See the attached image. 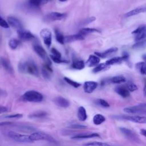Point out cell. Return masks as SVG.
<instances>
[{
    "instance_id": "obj_1",
    "label": "cell",
    "mask_w": 146,
    "mask_h": 146,
    "mask_svg": "<svg viewBox=\"0 0 146 146\" xmlns=\"http://www.w3.org/2000/svg\"><path fill=\"white\" fill-rule=\"evenodd\" d=\"M18 70L21 73L28 74L35 76L39 75L38 67L33 60H25L20 62L18 64Z\"/></svg>"
},
{
    "instance_id": "obj_2",
    "label": "cell",
    "mask_w": 146,
    "mask_h": 146,
    "mask_svg": "<svg viewBox=\"0 0 146 146\" xmlns=\"http://www.w3.org/2000/svg\"><path fill=\"white\" fill-rule=\"evenodd\" d=\"M23 100L33 103L40 102L43 99V95L38 91L30 90L26 91L22 96Z\"/></svg>"
},
{
    "instance_id": "obj_3",
    "label": "cell",
    "mask_w": 146,
    "mask_h": 146,
    "mask_svg": "<svg viewBox=\"0 0 146 146\" xmlns=\"http://www.w3.org/2000/svg\"><path fill=\"white\" fill-rule=\"evenodd\" d=\"M30 139L33 141H39V140H46L50 143L54 144H57V141L54 139L51 136L40 132H35L31 133L30 136Z\"/></svg>"
},
{
    "instance_id": "obj_4",
    "label": "cell",
    "mask_w": 146,
    "mask_h": 146,
    "mask_svg": "<svg viewBox=\"0 0 146 146\" xmlns=\"http://www.w3.org/2000/svg\"><path fill=\"white\" fill-rule=\"evenodd\" d=\"M123 111L127 113L145 115L146 113V104L145 103H141L134 106L127 107L124 108Z\"/></svg>"
},
{
    "instance_id": "obj_5",
    "label": "cell",
    "mask_w": 146,
    "mask_h": 146,
    "mask_svg": "<svg viewBox=\"0 0 146 146\" xmlns=\"http://www.w3.org/2000/svg\"><path fill=\"white\" fill-rule=\"evenodd\" d=\"M8 136L13 140L23 143H32L33 141L30 139L29 135L21 134L14 131H9L8 132Z\"/></svg>"
},
{
    "instance_id": "obj_6",
    "label": "cell",
    "mask_w": 146,
    "mask_h": 146,
    "mask_svg": "<svg viewBox=\"0 0 146 146\" xmlns=\"http://www.w3.org/2000/svg\"><path fill=\"white\" fill-rule=\"evenodd\" d=\"M33 48L34 51L37 54V55L40 57L45 62L46 64H47L48 65H51V62L50 59L47 56V52H46L44 48L41 46L40 45L38 44H34L33 46Z\"/></svg>"
},
{
    "instance_id": "obj_7",
    "label": "cell",
    "mask_w": 146,
    "mask_h": 146,
    "mask_svg": "<svg viewBox=\"0 0 146 146\" xmlns=\"http://www.w3.org/2000/svg\"><path fill=\"white\" fill-rule=\"evenodd\" d=\"M113 118L119 120H129L132 122L137 123H145L146 122V117L143 116H127V115H119L115 116Z\"/></svg>"
},
{
    "instance_id": "obj_8",
    "label": "cell",
    "mask_w": 146,
    "mask_h": 146,
    "mask_svg": "<svg viewBox=\"0 0 146 146\" xmlns=\"http://www.w3.org/2000/svg\"><path fill=\"white\" fill-rule=\"evenodd\" d=\"M66 14L65 13H61L58 12H51L43 17L44 22H50L55 21H60L65 18Z\"/></svg>"
},
{
    "instance_id": "obj_9",
    "label": "cell",
    "mask_w": 146,
    "mask_h": 146,
    "mask_svg": "<svg viewBox=\"0 0 146 146\" xmlns=\"http://www.w3.org/2000/svg\"><path fill=\"white\" fill-rule=\"evenodd\" d=\"M120 131L124 135V136L126 138H127L128 140H130L131 141H135V142L140 141V140L138 136L133 131L125 127H120Z\"/></svg>"
},
{
    "instance_id": "obj_10",
    "label": "cell",
    "mask_w": 146,
    "mask_h": 146,
    "mask_svg": "<svg viewBox=\"0 0 146 146\" xmlns=\"http://www.w3.org/2000/svg\"><path fill=\"white\" fill-rule=\"evenodd\" d=\"M40 35L43 40L44 44L50 47L52 42V34L50 30L48 29H43L40 32Z\"/></svg>"
},
{
    "instance_id": "obj_11",
    "label": "cell",
    "mask_w": 146,
    "mask_h": 146,
    "mask_svg": "<svg viewBox=\"0 0 146 146\" xmlns=\"http://www.w3.org/2000/svg\"><path fill=\"white\" fill-rule=\"evenodd\" d=\"M132 34H135V41L137 42L145 39V26L141 25L138 27L136 30L132 32Z\"/></svg>"
},
{
    "instance_id": "obj_12",
    "label": "cell",
    "mask_w": 146,
    "mask_h": 146,
    "mask_svg": "<svg viewBox=\"0 0 146 146\" xmlns=\"http://www.w3.org/2000/svg\"><path fill=\"white\" fill-rule=\"evenodd\" d=\"M17 34L19 38L22 40H30L35 38V36L30 31L25 30L23 29L17 30Z\"/></svg>"
},
{
    "instance_id": "obj_13",
    "label": "cell",
    "mask_w": 146,
    "mask_h": 146,
    "mask_svg": "<svg viewBox=\"0 0 146 146\" xmlns=\"http://www.w3.org/2000/svg\"><path fill=\"white\" fill-rule=\"evenodd\" d=\"M0 66L2 68L7 72L12 74L14 72V69L10 63V62L6 58L1 57L0 58Z\"/></svg>"
},
{
    "instance_id": "obj_14",
    "label": "cell",
    "mask_w": 146,
    "mask_h": 146,
    "mask_svg": "<svg viewBox=\"0 0 146 146\" xmlns=\"http://www.w3.org/2000/svg\"><path fill=\"white\" fill-rule=\"evenodd\" d=\"M98 83L95 81H86L83 84V89L86 93H92L98 87Z\"/></svg>"
},
{
    "instance_id": "obj_15",
    "label": "cell",
    "mask_w": 146,
    "mask_h": 146,
    "mask_svg": "<svg viewBox=\"0 0 146 146\" xmlns=\"http://www.w3.org/2000/svg\"><path fill=\"white\" fill-rule=\"evenodd\" d=\"M7 23L9 25V26H11L12 27L17 30L23 29L22 25L20 21L14 17H9L7 18Z\"/></svg>"
},
{
    "instance_id": "obj_16",
    "label": "cell",
    "mask_w": 146,
    "mask_h": 146,
    "mask_svg": "<svg viewBox=\"0 0 146 146\" xmlns=\"http://www.w3.org/2000/svg\"><path fill=\"white\" fill-rule=\"evenodd\" d=\"M117 50L118 49L117 47H111L110 48H108L105 50L103 52H95V54L98 57H100L102 58H106L111 55L112 54L116 52L117 51Z\"/></svg>"
},
{
    "instance_id": "obj_17",
    "label": "cell",
    "mask_w": 146,
    "mask_h": 146,
    "mask_svg": "<svg viewBox=\"0 0 146 146\" xmlns=\"http://www.w3.org/2000/svg\"><path fill=\"white\" fill-rule=\"evenodd\" d=\"M115 92L121 96L122 98H125L130 95V93L129 90L127 89V87L123 86H116L115 88Z\"/></svg>"
},
{
    "instance_id": "obj_18",
    "label": "cell",
    "mask_w": 146,
    "mask_h": 146,
    "mask_svg": "<svg viewBox=\"0 0 146 146\" xmlns=\"http://www.w3.org/2000/svg\"><path fill=\"white\" fill-rule=\"evenodd\" d=\"M41 71L44 78L47 80H50L51 79V75L52 72V70L50 67V65L44 63L42 66Z\"/></svg>"
},
{
    "instance_id": "obj_19",
    "label": "cell",
    "mask_w": 146,
    "mask_h": 146,
    "mask_svg": "<svg viewBox=\"0 0 146 146\" xmlns=\"http://www.w3.org/2000/svg\"><path fill=\"white\" fill-rule=\"evenodd\" d=\"M54 101L57 106L62 108H67L70 106L69 101L62 96L56 97Z\"/></svg>"
},
{
    "instance_id": "obj_20",
    "label": "cell",
    "mask_w": 146,
    "mask_h": 146,
    "mask_svg": "<svg viewBox=\"0 0 146 146\" xmlns=\"http://www.w3.org/2000/svg\"><path fill=\"white\" fill-rule=\"evenodd\" d=\"M84 39V36L82 35L80 33L74 35H71L68 36H64V43H70L79 40H83Z\"/></svg>"
},
{
    "instance_id": "obj_21",
    "label": "cell",
    "mask_w": 146,
    "mask_h": 146,
    "mask_svg": "<svg viewBox=\"0 0 146 146\" xmlns=\"http://www.w3.org/2000/svg\"><path fill=\"white\" fill-rule=\"evenodd\" d=\"M100 62V58L96 55H90L87 60L86 64L88 67H93L96 66Z\"/></svg>"
},
{
    "instance_id": "obj_22",
    "label": "cell",
    "mask_w": 146,
    "mask_h": 146,
    "mask_svg": "<svg viewBox=\"0 0 146 146\" xmlns=\"http://www.w3.org/2000/svg\"><path fill=\"white\" fill-rule=\"evenodd\" d=\"M145 6H140L137 8H136L132 10H131L129 11H128V13H127L125 15L124 17H130L137 14H139L140 13H144L145 12Z\"/></svg>"
},
{
    "instance_id": "obj_23",
    "label": "cell",
    "mask_w": 146,
    "mask_h": 146,
    "mask_svg": "<svg viewBox=\"0 0 146 146\" xmlns=\"http://www.w3.org/2000/svg\"><path fill=\"white\" fill-rule=\"evenodd\" d=\"M50 0H28V5L31 8H38L41 5L47 3Z\"/></svg>"
},
{
    "instance_id": "obj_24",
    "label": "cell",
    "mask_w": 146,
    "mask_h": 146,
    "mask_svg": "<svg viewBox=\"0 0 146 146\" xmlns=\"http://www.w3.org/2000/svg\"><path fill=\"white\" fill-rule=\"evenodd\" d=\"M100 137V135L97 133H92L88 134H78L72 137V139H90L93 137Z\"/></svg>"
},
{
    "instance_id": "obj_25",
    "label": "cell",
    "mask_w": 146,
    "mask_h": 146,
    "mask_svg": "<svg viewBox=\"0 0 146 146\" xmlns=\"http://www.w3.org/2000/svg\"><path fill=\"white\" fill-rule=\"evenodd\" d=\"M78 117L80 121H85L87 119V115L84 107L81 106L78 110Z\"/></svg>"
},
{
    "instance_id": "obj_26",
    "label": "cell",
    "mask_w": 146,
    "mask_h": 146,
    "mask_svg": "<svg viewBox=\"0 0 146 146\" xmlns=\"http://www.w3.org/2000/svg\"><path fill=\"white\" fill-rule=\"evenodd\" d=\"M71 67L74 69L80 70L84 68L85 64L82 60H75L73 61Z\"/></svg>"
},
{
    "instance_id": "obj_27",
    "label": "cell",
    "mask_w": 146,
    "mask_h": 146,
    "mask_svg": "<svg viewBox=\"0 0 146 146\" xmlns=\"http://www.w3.org/2000/svg\"><path fill=\"white\" fill-rule=\"evenodd\" d=\"M123 61L122 56H116V57H114L108 60H107L105 63L108 66H110L111 65L113 64H119L121 63Z\"/></svg>"
},
{
    "instance_id": "obj_28",
    "label": "cell",
    "mask_w": 146,
    "mask_h": 146,
    "mask_svg": "<svg viewBox=\"0 0 146 146\" xmlns=\"http://www.w3.org/2000/svg\"><path fill=\"white\" fill-rule=\"evenodd\" d=\"M47 115V113L46 111H38L34 112L29 115V117L31 119H36V118H42L45 117Z\"/></svg>"
},
{
    "instance_id": "obj_29",
    "label": "cell",
    "mask_w": 146,
    "mask_h": 146,
    "mask_svg": "<svg viewBox=\"0 0 146 146\" xmlns=\"http://www.w3.org/2000/svg\"><path fill=\"white\" fill-rule=\"evenodd\" d=\"M106 120L105 117L102 114H96L93 117V123L95 125H100Z\"/></svg>"
},
{
    "instance_id": "obj_30",
    "label": "cell",
    "mask_w": 146,
    "mask_h": 146,
    "mask_svg": "<svg viewBox=\"0 0 146 146\" xmlns=\"http://www.w3.org/2000/svg\"><path fill=\"white\" fill-rule=\"evenodd\" d=\"M93 33H100V31L99 30L94 28H82L79 31V33L83 36H85L88 34Z\"/></svg>"
},
{
    "instance_id": "obj_31",
    "label": "cell",
    "mask_w": 146,
    "mask_h": 146,
    "mask_svg": "<svg viewBox=\"0 0 146 146\" xmlns=\"http://www.w3.org/2000/svg\"><path fill=\"white\" fill-rule=\"evenodd\" d=\"M126 81L125 78L123 76H115L113 77H112L108 80V82H110L112 83L117 84V83H121L125 82Z\"/></svg>"
},
{
    "instance_id": "obj_32",
    "label": "cell",
    "mask_w": 146,
    "mask_h": 146,
    "mask_svg": "<svg viewBox=\"0 0 146 146\" xmlns=\"http://www.w3.org/2000/svg\"><path fill=\"white\" fill-rule=\"evenodd\" d=\"M54 31H55V34L56 40L59 43L63 44L64 43V36H63V35L57 29H55L54 30Z\"/></svg>"
},
{
    "instance_id": "obj_33",
    "label": "cell",
    "mask_w": 146,
    "mask_h": 146,
    "mask_svg": "<svg viewBox=\"0 0 146 146\" xmlns=\"http://www.w3.org/2000/svg\"><path fill=\"white\" fill-rule=\"evenodd\" d=\"M109 66H108L105 63H100V64H98L96 67L92 70V72L94 73H97L99 72L100 71H102L107 68H108Z\"/></svg>"
},
{
    "instance_id": "obj_34",
    "label": "cell",
    "mask_w": 146,
    "mask_h": 146,
    "mask_svg": "<svg viewBox=\"0 0 146 146\" xmlns=\"http://www.w3.org/2000/svg\"><path fill=\"white\" fill-rule=\"evenodd\" d=\"M20 43H21V42L19 40L15 39V38H13L9 40L8 44L11 49L15 50L18 47V46L20 44Z\"/></svg>"
},
{
    "instance_id": "obj_35",
    "label": "cell",
    "mask_w": 146,
    "mask_h": 146,
    "mask_svg": "<svg viewBox=\"0 0 146 146\" xmlns=\"http://www.w3.org/2000/svg\"><path fill=\"white\" fill-rule=\"evenodd\" d=\"M136 68L139 71L141 74L145 75V63L144 62H140L136 64Z\"/></svg>"
},
{
    "instance_id": "obj_36",
    "label": "cell",
    "mask_w": 146,
    "mask_h": 146,
    "mask_svg": "<svg viewBox=\"0 0 146 146\" xmlns=\"http://www.w3.org/2000/svg\"><path fill=\"white\" fill-rule=\"evenodd\" d=\"M50 58H51L52 60L54 61L56 63H69L68 60H67L66 59H63L61 58L55 56L53 55H50Z\"/></svg>"
},
{
    "instance_id": "obj_37",
    "label": "cell",
    "mask_w": 146,
    "mask_h": 146,
    "mask_svg": "<svg viewBox=\"0 0 146 146\" xmlns=\"http://www.w3.org/2000/svg\"><path fill=\"white\" fill-rule=\"evenodd\" d=\"M64 80L69 84H70L71 86H72V87H75V88H78L80 86H81V84L78 83V82H76L67 77H64Z\"/></svg>"
},
{
    "instance_id": "obj_38",
    "label": "cell",
    "mask_w": 146,
    "mask_h": 146,
    "mask_svg": "<svg viewBox=\"0 0 146 146\" xmlns=\"http://www.w3.org/2000/svg\"><path fill=\"white\" fill-rule=\"evenodd\" d=\"M145 46V40L143 39V40L136 42V43H135L132 47L133 49H139V48L144 47Z\"/></svg>"
},
{
    "instance_id": "obj_39",
    "label": "cell",
    "mask_w": 146,
    "mask_h": 146,
    "mask_svg": "<svg viewBox=\"0 0 146 146\" xmlns=\"http://www.w3.org/2000/svg\"><path fill=\"white\" fill-rule=\"evenodd\" d=\"M95 103L101 106V107H105V108H107V107H110V104L107 102L105 100L103 99H96L95 100Z\"/></svg>"
},
{
    "instance_id": "obj_40",
    "label": "cell",
    "mask_w": 146,
    "mask_h": 146,
    "mask_svg": "<svg viewBox=\"0 0 146 146\" xmlns=\"http://www.w3.org/2000/svg\"><path fill=\"white\" fill-rule=\"evenodd\" d=\"M96 19V18L94 17H90V18H86L84 20H83L82 21L80 22V23H79L80 26H85V25H87L91 22H92L93 21H94Z\"/></svg>"
},
{
    "instance_id": "obj_41",
    "label": "cell",
    "mask_w": 146,
    "mask_h": 146,
    "mask_svg": "<svg viewBox=\"0 0 146 146\" xmlns=\"http://www.w3.org/2000/svg\"><path fill=\"white\" fill-rule=\"evenodd\" d=\"M83 145H94V146H108L110 144L105 143H102V142H99V141H94V142H91V143H88L86 144H84Z\"/></svg>"
},
{
    "instance_id": "obj_42",
    "label": "cell",
    "mask_w": 146,
    "mask_h": 146,
    "mask_svg": "<svg viewBox=\"0 0 146 146\" xmlns=\"http://www.w3.org/2000/svg\"><path fill=\"white\" fill-rule=\"evenodd\" d=\"M68 127H70V128H72V129H85L87 127L86 125H82V124H71L68 126Z\"/></svg>"
},
{
    "instance_id": "obj_43",
    "label": "cell",
    "mask_w": 146,
    "mask_h": 146,
    "mask_svg": "<svg viewBox=\"0 0 146 146\" xmlns=\"http://www.w3.org/2000/svg\"><path fill=\"white\" fill-rule=\"evenodd\" d=\"M0 26L5 29H8L10 26L7 22L6 20H5L1 15H0Z\"/></svg>"
},
{
    "instance_id": "obj_44",
    "label": "cell",
    "mask_w": 146,
    "mask_h": 146,
    "mask_svg": "<svg viewBox=\"0 0 146 146\" xmlns=\"http://www.w3.org/2000/svg\"><path fill=\"white\" fill-rule=\"evenodd\" d=\"M127 88L129 90V91H134L137 90V87L136 84L132 83H128L127 84Z\"/></svg>"
},
{
    "instance_id": "obj_45",
    "label": "cell",
    "mask_w": 146,
    "mask_h": 146,
    "mask_svg": "<svg viewBox=\"0 0 146 146\" xmlns=\"http://www.w3.org/2000/svg\"><path fill=\"white\" fill-rule=\"evenodd\" d=\"M23 117V115L21 113H15V114H11L9 115H7L5 116L6 118L9 119H19Z\"/></svg>"
},
{
    "instance_id": "obj_46",
    "label": "cell",
    "mask_w": 146,
    "mask_h": 146,
    "mask_svg": "<svg viewBox=\"0 0 146 146\" xmlns=\"http://www.w3.org/2000/svg\"><path fill=\"white\" fill-rule=\"evenodd\" d=\"M51 53L52 54V55L55 56H57V57H59V58H61L62 57V55H61V53L58 51L56 48L52 47L51 48Z\"/></svg>"
},
{
    "instance_id": "obj_47",
    "label": "cell",
    "mask_w": 146,
    "mask_h": 146,
    "mask_svg": "<svg viewBox=\"0 0 146 146\" xmlns=\"http://www.w3.org/2000/svg\"><path fill=\"white\" fill-rule=\"evenodd\" d=\"M121 56H122L123 61H128V59H129V54L127 52L124 51V52H123V55Z\"/></svg>"
},
{
    "instance_id": "obj_48",
    "label": "cell",
    "mask_w": 146,
    "mask_h": 146,
    "mask_svg": "<svg viewBox=\"0 0 146 146\" xmlns=\"http://www.w3.org/2000/svg\"><path fill=\"white\" fill-rule=\"evenodd\" d=\"M14 123L9 121H3L0 122V126H8V125H13Z\"/></svg>"
},
{
    "instance_id": "obj_49",
    "label": "cell",
    "mask_w": 146,
    "mask_h": 146,
    "mask_svg": "<svg viewBox=\"0 0 146 146\" xmlns=\"http://www.w3.org/2000/svg\"><path fill=\"white\" fill-rule=\"evenodd\" d=\"M7 111H8V109L7 107L3 106H0V114L6 112Z\"/></svg>"
},
{
    "instance_id": "obj_50",
    "label": "cell",
    "mask_w": 146,
    "mask_h": 146,
    "mask_svg": "<svg viewBox=\"0 0 146 146\" xmlns=\"http://www.w3.org/2000/svg\"><path fill=\"white\" fill-rule=\"evenodd\" d=\"M140 133L144 136H146V130L145 129H140Z\"/></svg>"
},
{
    "instance_id": "obj_51",
    "label": "cell",
    "mask_w": 146,
    "mask_h": 146,
    "mask_svg": "<svg viewBox=\"0 0 146 146\" xmlns=\"http://www.w3.org/2000/svg\"><path fill=\"white\" fill-rule=\"evenodd\" d=\"M144 95L145 96V86H144Z\"/></svg>"
},
{
    "instance_id": "obj_52",
    "label": "cell",
    "mask_w": 146,
    "mask_h": 146,
    "mask_svg": "<svg viewBox=\"0 0 146 146\" xmlns=\"http://www.w3.org/2000/svg\"><path fill=\"white\" fill-rule=\"evenodd\" d=\"M142 58H143V59H144V60H145V54H144V55L142 56Z\"/></svg>"
},
{
    "instance_id": "obj_53",
    "label": "cell",
    "mask_w": 146,
    "mask_h": 146,
    "mask_svg": "<svg viewBox=\"0 0 146 146\" xmlns=\"http://www.w3.org/2000/svg\"><path fill=\"white\" fill-rule=\"evenodd\" d=\"M58 1L60 2H65V1H67V0H58Z\"/></svg>"
}]
</instances>
